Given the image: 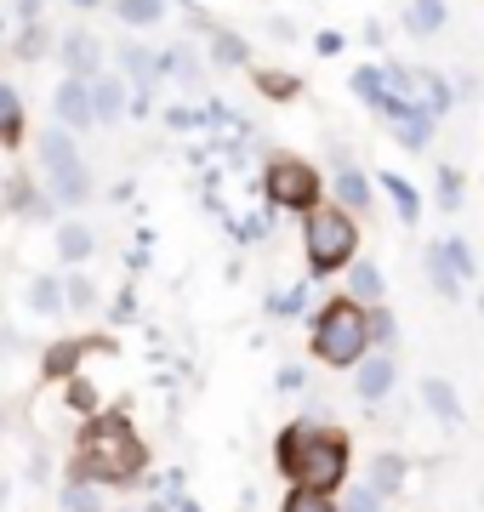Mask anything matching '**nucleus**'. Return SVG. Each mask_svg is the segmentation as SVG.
Segmentation results:
<instances>
[{"label":"nucleus","mask_w":484,"mask_h":512,"mask_svg":"<svg viewBox=\"0 0 484 512\" xmlns=\"http://www.w3.org/2000/svg\"><path fill=\"white\" fill-rule=\"evenodd\" d=\"M143 473H149V444H143V433L126 416L97 410V416L80 421L75 456H69V473L63 478H86L103 495H120V490H137Z\"/></svg>","instance_id":"obj_1"},{"label":"nucleus","mask_w":484,"mask_h":512,"mask_svg":"<svg viewBox=\"0 0 484 512\" xmlns=\"http://www.w3.org/2000/svg\"><path fill=\"white\" fill-rule=\"evenodd\" d=\"M274 473L297 490H319V495H336L354 473V439L336 433L314 416H297L285 421L274 433Z\"/></svg>","instance_id":"obj_2"},{"label":"nucleus","mask_w":484,"mask_h":512,"mask_svg":"<svg viewBox=\"0 0 484 512\" xmlns=\"http://www.w3.org/2000/svg\"><path fill=\"white\" fill-rule=\"evenodd\" d=\"M354 256H359V217L342 211V205H331V200H319L302 217V262H308V279H336Z\"/></svg>","instance_id":"obj_3"},{"label":"nucleus","mask_w":484,"mask_h":512,"mask_svg":"<svg viewBox=\"0 0 484 512\" xmlns=\"http://www.w3.org/2000/svg\"><path fill=\"white\" fill-rule=\"evenodd\" d=\"M308 353L325 370H354L371 353V342H365V308H354L348 296H331L314 313V325H308Z\"/></svg>","instance_id":"obj_4"},{"label":"nucleus","mask_w":484,"mask_h":512,"mask_svg":"<svg viewBox=\"0 0 484 512\" xmlns=\"http://www.w3.org/2000/svg\"><path fill=\"white\" fill-rule=\"evenodd\" d=\"M40 148V171H46V200L57 205V211H80V205H92V171H86V160H80L75 137L63 126H46L35 137Z\"/></svg>","instance_id":"obj_5"},{"label":"nucleus","mask_w":484,"mask_h":512,"mask_svg":"<svg viewBox=\"0 0 484 512\" xmlns=\"http://www.w3.org/2000/svg\"><path fill=\"white\" fill-rule=\"evenodd\" d=\"M262 200L274 205V211L308 217L325 200V177L308 160H297V154H280V160H268V171H262Z\"/></svg>","instance_id":"obj_6"},{"label":"nucleus","mask_w":484,"mask_h":512,"mask_svg":"<svg viewBox=\"0 0 484 512\" xmlns=\"http://www.w3.org/2000/svg\"><path fill=\"white\" fill-rule=\"evenodd\" d=\"M354 399L365 404V410H376V404H388L393 393H399V353H365L354 365Z\"/></svg>","instance_id":"obj_7"},{"label":"nucleus","mask_w":484,"mask_h":512,"mask_svg":"<svg viewBox=\"0 0 484 512\" xmlns=\"http://www.w3.org/2000/svg\"><path fill=\"white\" fill-rule=\"evenodd\" d=\"M416 393H422V410H428L445 433H462L467 427V404H462V393H456V382H445V376H422Z\"/></svg>","instance_id":"obj_8"},{"label":"nucleus","mask_w":484,"mask_h":512,"mask_svg":"<svg viewBox=\"0 0 484 512\" xmlns=\"http://www.w3.org/2000/svg\"><path fill=\"white\" fill-rule=\"evenodd\" d=\"M52 126H63L69 137H80V131H92V97H86V80H57V92H52Z\"/></svg>","instance_id":"obj_9"},{"label":"nucleus","mask_w":484,"mask_h":512,"mask_svg":"<svg viewBox=\"0 0 484 512\" xmlns=\"http://www.w3.org/2000/svg\"><path fill=\"white\" fill-rule=\"evenodd\" d=\"M86 97H92V126H120V120H126V80H120V74H92V80H86Z\"/></svg>","instance_id":"obj_10"},{"label":"nucleus","mask_w":484,"mask_h":512,"mask_svg":"<svg viewBox=\"0 0 484 512\" xmlns=\"http://www.w3.org/2000/svg\"><path fill=\"white\" fill-rule=\"evenodd\" d=\"M331 205H342V211H354V217L376 205V188H371V177H365V171H359V165L348 160V154L336 160V177H331Z\"/></svg>","instance_id":"obj_11"},{"label":"nucleus","mask_w":484,"mask_h":512,"mask_svg":"<svg viewBox=\"0 0 484 512\" xmlns=\"http://www.w3.org/2000/svg\"><path fill=\"white\" fill-rule=\"evenodd\" d=\"M57 57H63V74H69V80H92V74H103V46H97L92 29H69L63 46H57Z\"/></svg>","instance_id":"obj_12"},{"label":"nucleus","mask_w":484,"mask_h":512,"mask_svg":"<svg viewBox=\"0 0 484 512\" xmlns=\"http://www.w3.org/2000/svg\"><path fill=\"white\" fill-rule=\"evenodd\" d=\"M342 296L354 302V308H376V302H388V279H382V268H376L371 256H354L348 268H342Z\"/></svg>","instance_id":"obj_13"},{"label":"nucleus","mask_w":484,"mask_h":512,"mask_svg":"<svg viewBox=\"0 0 484 512\" xmlns=\"http://www.w3.org/2000/svg\"><path fill=\"white\" fill-rule=\"evenodd\" d=\"M194 29L205 35V52H211L217 69H245V63H251L245 35H234V29H223V23H211V18H194Z\"/></svg>","instance_id":"obj_14"},{"label":"nucleus","mask_w":484,"mask_h":512,"mask_svg":"<svg viewBox=\"0 0 484 512\" xmlns=\"http://www.w3.org/2000/svg\"><path fill=\"white\" fill-rule=\"evenodd\" d=\"M405 478H410V461L399 456V450H376L371 467H365V484H371L382 501H393V495L405 490Z\"/></svg>","instance_id":"obj_15"},{"label":"nucleus","mask_w":484,"mask_h":512,"mask_svg":"<svg viewBox=\"0 0 484 512\" xmlns=\"http://www.w3.org/2000/svg\"><path fill=\"white\" fill-rule=\"evenodd\" d=\"M52 245H57V262H69V268H80V262H92V251H97V234L86 228V222L63 217V222L52 228Z\"/></svg>","instance_id":"obj_16"},{"label":"nucleus","mask_w":484,"mask_h":512,"mask_svg":"<svg viewBox=\"0 0 484 512\" xmlns=\"http://www.w3.org/2000/svg\"><path fill=\"white\" fill-rule=\"evenodd\" d=\"M371 188H382L393 200V217L405 222V228H416L422 222V194H416V183L410 177H399V171H382V177H371Z\"/></svg>","instance_id":"obj_17"},{"label":"nucleus","mask_w":484,"mask_h":512,"mask_svg":"<svg viewBox=\"0 0 484 512\" xmlns=\"http://www.w3.org/2000/svg\"><path fill=\"white\" fill-rule=\"evenodd\" d=\"M6 211H12V217H29V222H57V205L46 200L29 177H12V183H6Z\"/></svg>","instance_id":"obj_18"},{"label":"nucleus","mask_w":484,"mask_h":512,"mask_svg":"<svg viewBox=\"0 0 484 512\" xmlns=\"http://www.w3.org/2000/svg\"><path fill=\"white\" fill-rule=\"evenodd\" d=\"M114 74L126 80V86H137V92H154V80H160V69H154V52L149 46H120V57H114Z\"/></svg>","instance_id":"obj_19"},{"label":"nucleus","mask_w":484,"mask_h":512,"mask_svg":"<svg viewBox=\"0 0 484 512\" xmlns=\"http://www.w3.org/2000/svg\"><path fill=\"white\" fill-rule=\"evenodd\" d=\"M365 342H371V353H399V319L388 302L365 308Z\"/></svg>","instance_id":"obj_20"},{"label":"nucleus","mask_w":484,"mask_h":512,"mask_svg":"<svg viewBox=\"0 0 484 512\" xmlns=\"http://www.w3.org/2000/svg\"><path fill=\"white\" fill-rule=\"evenodd\" d=\"M422 268H428V285L445 296V302H462V296H467V285L450 274V262H445V251H439V239H433L428 251H422Z\"/></svg>","instance_id":"obj_21"},{"label":"nucleus","mask_w":484,"mask_h":512,"mask_svg":"<svg viewBox=\"0 0 484 512\" xmlns=\"http://www.w3.org/2000/svg\"><path fill=\"white\" fill-rule=\"evenodd\" d=\"M308 302H314V285H285V291L262 296V313H268V319H302Z\"/></svg>","instance_id":"obj_22"},{"label":"nucleus","mask_w":484,"mask_h":512,"mask_svg":"<svg viewBox=\"0 0 484 512\" xmlns=\"http://www.w3.org/2000/svg\"><path fill=\"white\" fill-rule=\"evenodd\" d=\"M103 501L109 495L97 490V484H86V478H63L57 484V512H103Z\"/></svg>","instance_id":"obj_23"},{"label":"nucleus","mask_w":484,"mask_h":512,"mask_svg":"<svg viewBox=\"0 0 484 512\" xmlns=\"http://www.w3.org/2000/svg\"><path fill=\"white\" fill-rule=\"evenodd\" d=\"M0 148H23V97L0 80Z\"/></svg>","instance_id":"obj_24"},{"label":"nucleus","mask_w":484,"mask_h":512,"mask_svg":"<svg viewBox=\"0 0 484 512\" xmlns=\"http://www.w3.org/2000/svg\"><path fill=\"white\" fill-rule=\"evenodd\" d=\"M445 18H450V6H445V0H410L405 29H410L416 40H428V35H439V29H445Z\"/></svg>","instance_id":"obj_25"},{"label":"nucleus","mask_w":484,"mask_h":512,"mask_svg":"<svg viewBox=\"0 0 484 512\" xmlns=\"http://www.w3.org/2000/svg\"><path fill=\"white\" fill-rule=\"evenodd\" d=\"M331 501H336V512H388V501H382V495H376L365 478H348V484H342Z\"/></svg>","instance_id":"obj_26"},{"label":"nucleus","mask_w":484,"mask_h":512,"mask_svg":"<svg viewBox=\"0 0 484 512\" xmlns=\"http://www.w3.org/2000/svg\"><path fill=\"white\" fill-rule=\"evenodd\" d=\"M439 251H445V262H450V274L462 279V285H473V279H479V256H473V239H462V234H450V239H439Z\"/></svg>","instance_id":"obj_27"},{"label":"nucleus","mask_w":484,"mask_h":512,"mask_svg":"<svg viewBox=\"0 0 484 512\" xmlns=\"http://www.w3.org/2000/svg\"><path fill=\"white\" fill-rule=\"evenodd\" d=\"M109 6H114V18L131 23V29H154V23L166 18L171 0H109Z\"/></svg>","instance_id":"obj_28"},{"label":"nucleus","mask_w":484,"mask_h":512,"mask_svg":"<svg viewBox=\"0 0 484 512\" xmlns=\"http://www.w3.org/2000/svg\"><path fill=\"white\" fill-rule=\"evenodd\" d=\"M29 313H40V319H57V313H63V285H57L52 274L29 279Z\"/></svg>","instance_id":"obj_29"},{"label":"nucleus","mask_w":484,"mask_h":512,"mask_svg":"<svg viewBox=\"0 0 484 512\" xmlns=\"http://www.w3.org/2000/svg\"><path fill=\"white\" fill-rule=\"evenodd\" d=\"M63 285V313H92L97 308V285L80 268H69V279H57Z\"/></svg>","instance_id":"obj_30"},{"label":"nucleus","mask_w":484,"mask_h":512,"mask_svg":"<svg viewBox=\"0 0 484 512\" xmlns=\"http://www.w3.org/2000/svg\"><path fill=\"white\" fill-rule=\"evenodd\" d=\"M348 92H354L359 103H371V109H376V97L388 92V80H382V63H365V69L348 74Z\"/></svg>","instance_id":"obj_31"},{"label":"nucleus","mask_w":484,"mask_h":512,"mask_svg":"<svg viewBox=\"0 0 484 512\" xmlns=\"http://www.w3.org/2000/svg\"><path fill=\"white\" fill-rule=\"evenodd\" d=\"M467 205V183L456 165H439V211H462Z\"/></svg>","instance_id":"obj_32"},{"label":"nucleus","mask_w":484,"mask_h":512,"mask_svg":"<svg viewBox=\"0 0 484 512\" xmlns=\"http://www.w3.org/2000/svg\"><path fill=\"white\" fill-rule=\"evenodd\" d=\"M280 512H336V501L331 495H319V490H285V501H280Z\"/></svg>","instance_id":"obj_33"},{"label":"nucleus","mask_w":484,"mask_h":512,"mask_svg":"<svg viewBox=\"0 0 484 512\" xmlns=\"http://www.w3.org/2000/svg\"><path fill=\"white\" fill-rule=\"evenodd\" d=\"M274 393H285V399H291V393H308V370H302V365H280Z\"/></svg>","instance_id":"obj_34"},{"label":"nucleus","mask_w":484,"mask_h":512,"mask_svg":"<svg viewBox=\"0 0 484 512\" xmlns=\"http://www.w3.org/2000/svg\"><path fill=\"white\" fill-rule=\"evenodd\" d=\"M160 120H166L171 131H194V126H200V109H183V103H171V109H160Z\"/></svg>","instance_id":"obj_35"},{"label":"nucleus","mask_w":484,"mask_h":512,"mask_svg":"<svg viewBox=\"0 0 484 512\" xmlns=\"http://www.w3.org/2000/svg\"><path fill=\"white\" fill-rule=\"evenodd\" d=\"M109 319H114V325H131V319H137V291H131V285L109 302Z\"/></svg>","instance_id":"obj_36"},{"label":"nucleus","mask_w":484,"mask_h":512,"mask_svg":"<svg viewBox=\"0 0 484 512\" xmlns=\"http://www.w3.org/2000/svg\"><path fill=\"white\" fill-rule=\"evenodd\" d=\"M257 86L268 97H297V80H285V74H257Z\"/></svg>","instance_id":"obj_37"},{"label":"nucleus","mask_w":484,"mask_h":512,"mask_svg":"<svg viewBox=\"0 0 484 512\" xmlns=\"http://www.w3.org/2000/svg\"><path fill=\"white\" fill-rule=\"evenodd\" d=\"M40 46H46V29H40V23H29V29H23V40H18V57L29 63V57H35Z\"/></svg>","instance_id":"obj_38"},{"label":"nucleus","mask_w":484,"mask_h":512,"mask_svg":"<svg viewBox=\"0 0 484 512\" xmlns=\"http://www.w3.org/2000/svg\"><path fill=\"white\" fill-rule=\"evenodd\" d=\"M314 52H319V57H336V52H342V35H336V29H319V35H314Z\"/></svg>","instance_id":"obj_39"},{"label":"nucleus","mask_w":484,"mask_h":512,"mask_svg":"<svg viewBox=\"0 0 484 512\" xmlns=\"http://www.w3.org/2000/svg\"><path fill=\"white\" fill-rule=\"evenodd\" d=\"M18 18L23 23H40V0H18Z\"/></svg>","instance_id":"obj_40"},{"label":"nucleus","mask_w":484,"mask_h":512,"mask_svg":"<svg viewBox=\"0 0 484 512\" xmlns=\"http://www.w3.org/2000/svg\"><path fill=\"white\" fill-rule=\"evenodd\" d=\"M171 512H205V507L194 501V495H177V501H171Z\"/></svg>","instance_id":"obj_41"},{"label":"nucleus","mask_w":484,"mask_h":512,"mask_svg":"<svg viewBox=\"0 0 484 512\" xmlns=\"http://www.w3.org/2000/svg\"><path fill=\"white\" fill-rule=\"evenodd\" d=\"M137 512H171V501H166V495H154L149 507H137Z\"/></svg>","instance_id":"obj_42"},{"label":"nucleus","mask_w":484,"mask_h":512,"mask_svg":"<svg viewBox=\"0 0 484 512\" xmlns=\"http://www.w3.org/2000/svg\"><path fill=\"white\" fill-rule=\"evenodd\" d=\"M69 6H80V12H97V6H103V0H69Z\"/></svg>","instance_id":"obj_43"},{"label":"nucleus","mask_w":484,"mask_h":512,"mask_svg":"<svg viewBox=\"0 0 484 512\" xmlns=\"http://www.w3.org/2000/svg\"><path fill=\"white\" fill-rule=\"evenodd\" d=\"M0 40H6V18H0Z\"/></svg>","instance_id":"obj_44"},{"label":"nucleus","mask_w":484,"mask_h":512,"mask_svg":"<svg viewBox=\"0 0 484 512\" xmlns=\"http://www.w3.org/2000/svg\"><path fill=\"white\" fill-rule=\"evenodd\" d=\"M0 427H6V410H0Z\"/></svg>","instance_id":"obj_45"},{"label":"nucleus","mask_w":484,"mask_h":512,"mask_svg":"<svg viewBox=\"0 0 484 512\" xmlns=\"http://www.w3.org/2000/svg\"><path fill=\"white\" fill-rule=\"evenodd\" d=\"M240 512H245V507H240Z\"/></svg>","instance_id":"obj_46"}]
</instances>
